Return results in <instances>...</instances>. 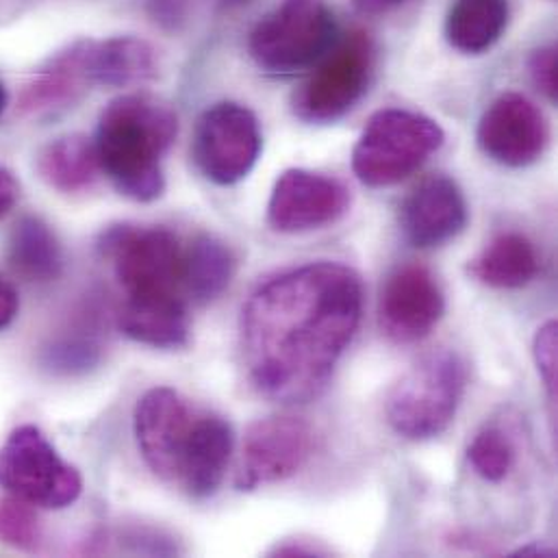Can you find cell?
Here are the masks:
<instances>
[{
	"label": "cell",
	"mask_w": 558,
	"mask_h": 558,
	"mask_svg": "<svg viewBox=\"0 0 558 558\" xmlns=\"http://www.w3.org/2000/svg\"><path fill=\"white\" fill-rule=\"evenodd\" d=\"M363 315L356 270L315 262L264 282L242 315L251 385L279 404L315 400L330 383Z\"/></svg>",
	"instance_id": "obj_1"
},
{
	"label": "cell",
	"mask_w": 558,
	"mask_h": 558,
	"mask_svg": "<svg viewBox=\"0 0 558 558\" xmlns=\"http://www.w3.org/2000/svg\"><path fill=\"white\" fill-rule=\"evenodd\" d=\"M135 439L146 465L194 500L211 498L233 457L231 424L194 407L170 387H155L135 407Z\"/></svg>",
	"instance_id": "obj_2"
},
{
	"label": "cell",
	"mask_w": 558,
	"mask_h": 558,
	"mask_svg": "<svg viewBox=\"0 0 558 558\" xmlns=\"http://www.w3.org/2000/svg\"><path fill=\"white\" fill-rule=\"evenodd\" d=\"M179 133L174 109L148 94L111 100L96 129V155L102 174L135 203H153L166 192L163 157Z\"/></svg>",
	"instance_id": "obj_3"
},
{
	"label": "cell",
	"mask_w": 558,
	"mask_h": 558,
	"mask_svg": "<svg viewBox=\"0 0 558 558\" xmlns=\"http://www.w3.org/2000/svg\"><path fill=\"white\" fill-rule=\"evenodd\" d=\"M465 389V359L450 348L433 350L404 372L387 393V424L409 441L435 439L454 422Z\"/></svg>",
	"instance_id": "obj_4"
},
{
	"label": "cell",
	"mask_w": 558,
	"mask_h": 558,
	"mask_svg": "<svg viewBox=\"0 0 558 558\" xmlns=\"http://www.w3.org/2000/svg\"><path fill=\"white\" fill-rule=\"evenodd\" d=\"M444 140L446 133L433 118L407 109H383L363 129L352 150V170L367 187H391L417 172Z\"/></svg>",
	"instance_id": "obj_5"
},
{
	"label": "cell",
	"mask_w": 558,
	"mask_h": 558,
	"mask_svg": "<svg viewBox=\"0 0 558 558\" xmlns=\"http://www.w3.org/2000/svg\"><path fill=\"white\" fill-rule=\"evenodd\" d=\"M100 255L111 262L126 298L185 295V246L161 227L118 225L100 244Z\"/></svg>",
	"instance_id": "obj_6"
},
{
	"label": "cell",
	"mask_w": 558,
	"mask_h": 558,
	"mask_svg": "<svg viewBox=\"0 0 558 558\" xmlns=\"http://www.w3.org/2000/svg\"><path fill=\"white\" fill-rule=\"evenodd\" d=\"M337 39V22L324 0H280L253 28L248 50L264 72L293 74L315 65Z\"/></svg>",
	"instance_id": "obj_7"
},
{
	"label": "cell",
	"mask_w": 558,
	"mask_h": 558,
	"mask_svg": "<svg viewBox=\"0 0 558 558\" xmlns=\"http://www.w3.org/2000/svg\"><path fill=\"white\" fill-rule=\"evenodd\" d=\"M0 487L31 507L59 511L81 498L83 478L39 428L20 426L0 448Z\"/></svg>",
	"instance_id": "obj_8"
},
{
	"label": "cell",
	"mask_w": 558,
	"mask_h": 558,
	"mask_svg": "<svg viewBox=\"0 0 558 558\" xmlns=\"http://www.w3.org/2000/svg\"><path fill=\"white\" fill-rule=\"evenodd\" d=\"M308 81L293 94V113L308 124H330L350 113L372 81V39L354 31L317 61Z\"/></svg>",
	"instance_id": "obj_9"
},
{
	"label": "cell",
	"mask_w": 558,
	"mask_h": 558,
	"mask_svg": "<svg viewBox=\"0 0 558 558\" xmlns=\"http://www.w3.org/2000/svg\"><path fill=\"white\" fill-rule=\"evenodd\" d=\"M262 148L259 120L240 102H218L196 122L192 155L203 177L216 185L244 181L255 170Z\"/></svg>",
	"instance_id": "obj_10"
},
{
	"label": "cell",
	"mask_w": 558,
	"mask_h": 558,
	"mask_svg": "<svg viewBox=\"0 0 558 558\" xmlns=\"http://www.w3.org/2000/svg\"><path fill=\"white\" fill-rule=\"evenodd\" d=\"M313 454V428L298 415H270L253 422L244 435L240 492H257L295 476Z\"/></svg>",
	"instance_id": "obj_11"
},
{
	"label": "cell",
	"mask_w": 558,
	"mask_h": 558,
	"mask_svg": "<svg viewBox=\"0 0 558 558\" xmlns=\"http://www.w3.org/2000/svg\"><path fill=\"white\" fill-rule=\"evenodd\" d=\"M348 209L350 192L341 181L304 168H291L280 174L272 190L268 225L282 235H300L335 225Z\"/></svg>",
	"instance_id": "obj_12"
},
{
	"label": "cell",
	"mask_w": 558,
	"mask_h": 558,
	"mask_svg": "<svg viewBox=\"0 0 558 558\" xmlns=\"http://www.w3.org/2000/svg\"><path fill=\"white\" fill-rule=\"evenodd\" d=\"M444 313L446 293L428 268L407 264L385 280L378 300V324L393 343L426 339Z\"/></svg>",
	"instance_id": "obj_13"
},
{
	"label": "cell",
	"mask_w": 558,
	"mask_h": 558,
	"mask_svg": "<svg viewBox=\"0 0 558 558\" xmlns=\"http://www.w3.org/2000/svg\"><path fill=\"white\" fill-rule=\"evenodd\" d=\"M476 140L492 161L520 170L542 159L550 129L533 100L522 94H505L483 113Z\"/></svg>",
	"instance_id": "obj_14"
},
{
	"label": "cell",
	"mask_w": 558,
	"mask_h": 558,
	"mask_svg": "<svg viewBox=\"0 0 558 558\" xmlns=\"http://www.w3.org/2000/svg\"><path fill=\"white\" fill-rule=\"evenodd\" d=\"M468 201L461 187L444 174L422 181L400 207V229L415 248H439L468 227Z\"/></svg>",
	"instance_id": "obj_15"
},
{
	"label": "cell",
	"mask_w": 558,
	"mask_h": 558,
	"mask_svg": "<svg viewBox=\"0 0 558 558\" xmlns=\"http://www.w3.org/2000/svg\"><path fill=\"white\" fill-rule=\"evenodd\" d=\"M120 328L142 345L159 350L187 348L192 339L187 300L181 295L126 298L120 308Z\"/></svg>",
	"instance_id": "obj_16"
},
{
	"label": "cell",
	"mask_w": 558,
	"mask_h": 558,
	"mask_svg": "<svg viewBox=\"0 0 558 558\" xmlns=\"http://www.w3.org/2000/svg\"><path fill=\"white\" fill-rule=\"evenodd\" d=\"M83 63L89 85L129 87L157 74L155 48L135 35L83 39Z\"/></svg>",
	"instance_id": "obj_17"
},
{
	"label": "cell",
	"mask_w": 558,
	"mask_h": 558,
	"mask_svg": "<svg viewBox=\"0 0 558 558\" xmlns=\"http://www.w3.org/2000/svg\"><path fill=\"white\" fill-rule=\"evenodd\" d=\"M89 89L83 63V39L54 54L20 94V107L31 116L59 113L81 100Z\"/></svg>",
	"instance_id": "obj_18"
},
{
	"label": "cell",
	"mask_w": 558,
	"mask_h": 558,
	"mask_svg": "<svg viewBox=\"0 0 558 558\" xmlns=\"http://www.w3.org/2000/svg\"><path fill=\"white\" fill-rule=\"evenodd\" d=\"M470 275L492 289H522L542 272L537 246L522 233H502L470 264Z\"/></svg>",
	"instance_id": "obj_19"
},
{
	"label": "cell",
	"mask_w": 558,
	"mask_h": 558,
	"mask_svg": "<svg viewBox=\"0 0 558 558\" xmlns=\"http://www.w3.org/2000/svg\"><path fill=\"white\" fill-rule=\"evenodd\" d=\"M41 181L63 194L89 190L102 174L94 140L85 135H63L41 148L37 157Z\"/></svg>",
	"instance_id": "obj_20"
},
{
	"label": "cell",
	"mask_w": 558,
	"mask_h": 558,
	"mask_svg": "<svg viewBox=\"0 0 558 558\" xmlns=\"http://www.w3.org/2000/svg\"><path fill=\"white\" fill-rule=\"evenodd\" d=\"M7 262L20 279L28 282H52L63 272V251L54 231L39 218H22L7 246Z\"/></svg>",
	"instance_id": "obj_21"
},
{
	"label": "cell",
	"mask_w": 558,
	"mask_h": 558,
	"mask_svg": "<svg viewBox=\"0 0 558 558\" xmlns=\"http://www.w3.org/2000/svg\"><path fill=\"white\" fill-rule=\"evenodd\" d=\"M509 15V0H454L446 17V39L463 54H481L505 35Z\"/></svg>",
	"instance_id": "obj_22"
},
{
	"label": "cell",
	"mask_w": 558,
	"mask_h": 558,
	"mask_svg": "<svg viewBox=\"0 0 558 558\" xmlns=\"http://www.w3.org/2000/svg\"><path fill=\"white\" fill-rule=\"evenodd\" d=\"M238 257L222 240L201 235L185 246V295L196 304L218 300L235 279Z\"/></svg>",
	"instance_id": "obj_23"
},
{
	"label": "cell",
	"mask_w": 558,
	"mask_h": 558,
	"mask_svg": "<svg viewBox=\"0 0 558 558\" xmlns=\"http://www.w3.org/2000/svg\"><path fill=\"white\" fill-rule=\"evenodd\" d=\"M468 461L485 483L498 485L515 465V446L502 428L487 426L468 446Z\"/></svg>",
	"instance_id": "obj_24"
},
{
	"label": "cell",
	"mask_w": 558,
	"mask_h": 558,
	"mask_svg": "<svg viewBox=\"0 0 558 558\" xmlns=\"http://www.w3.org/2000/svg\"><path fill=\"white\" fill-rule=\"evenodd\" d=\"M0 542L15 550L37 548L39 526L31 505L13 496L0 500Z\"/></svg>",
	"instance_id": "obj_25"
},
{
	"label": "cell",
	"mask_w": 558,
	"mask_h": 558,
	"mask_svg": "<svg viewBox=\"0 0 558 558\" xmlns=\"http://www.w3.org/2000/svg\"><path fill=\"white\" fill-rule=\"evenodd\" d=\"M533 356L537 363V372L550 393L557 396V356H558V326L555 319L546 322L533 341Z\"/></svg>",
	"instance_id": "obj_26"
},
{
	"label": "cell",
	"mask_w": 558,
	"mask_h": 558,
	"mask_svg": "<svg viewBox=\"0 0 558 558\" xmlns=\"http://www.w3.org/2000/svg\"><path fill=\"white\" fill-rule=\"evenodd\" d=\"M531 78L535 87L550 100H558V54L555 46H546L533 52L529 61Z\"/></svg>",
	"instance_id": "obj_27"
},
{
	"label": "cell",
	"mask_w": 558,
	"mask_h": 558,
	"mask_svg": "<svg viewBox=\"0 0 558 558\" xmlns=\"http://www.w3.org/2000/svg\"><path fill=\"white\" fill-rule=\"evenodd\" d=\"M270 557H326L328 550L315 542H306V539H284L282 544H277L270 553Z\"/></svg>",
	"instance_id": "obj_28"
},
{
	"label": "cell",
	"mask_w": 558,
	"mask_h": 558,
	"mask_svg": "<svg viewBox=\"0 0 558 558\" xmlns=\"http://www.w3.org/2000/svg\"><path fill=\"white\" fill-rule=\"evenodd\" d=\"M155 20L168 26H177L185 17V0H150Z\"/></svg>",
	"instance_id": "obj_29"
},
{
	"label": "cell",
	"mask_w": 558,
	"mask_h": 558,
	"mask_svg": "<svg viewBox=\"0 0 558 558\" xmlns=\"http://www.w3.org/2000/svg\"><path fill=\"white\" fill-rule=\"evenodd\" d=\"M17 196H20L17 181L9 170L0 168V220L15 207Z\"/></svg>",
	"instance_id": "obj_30"
},
{
	"label": "cell",
	"mask_w": 558,
	"mask_h": 558,
	"mask_svg": "<svg viewBox=\"0 0 558 558\" xmlns=\"http://www.w3.org/2000/svg\"><path fill=\"white\" fill-rule=\"evenodd\" d=\"M17 306H20V302H17L15 289L0 277V330L13 322Z\"/></svg>",
	"instance_id": "obj_31"
},
{
	"label": "cell",
	"mask_w": 558,
	"mask_h": 558,
	"mask_svg": "<svg viewBox=\"0 0 558 558\" xmlns=\"http://www.w3.org/2000/svg\"><path fill=\"white\" fill-rule=\"evenodd\" d=\"M352 2L363 13H385V11L402 4L404 0H352Z\"/></svg>",
	"instance_id": "obj_32"
},
{
	"label": "cell",
	"mask_w": 558,
	"mask_h": 558,
	"mask_svg": "<svg viewBox=\"0 0 558 558\" xmlns=\"http://www.w3.org/2000/svg\"><path fill=\"white\" fill-rule=\"evenodd\" d=\"M511 557H513V558H522V557L553 558V557H557V553H555V548H550V546H542V544H531V546H524V548H518V550H515V553H511Z\"/></svg>",
	"instance_id": "obj_33"
},
{
	"label": "cell",
	"mask_w": 558,
	"mask_h": 558,
	"mask_svg": "<svg viewBox=\"0 0 558 558\" xmlns=\"http://www.w3.org/2000/svg\"><path fill=\"white\" fill-rule=\"evenodd\" d=\"M4 107H7V89H4V85L0 83V116H2Z\"/></svg>",
	"instance_id": "obj_34"
},
{
	"label": "cell",
	"mask_w": 558,
	"mask_h": 558,
	"mask_svg": "<svg viewBox=\"0 0 558 558\" xmlns=\"http://www.w3.org/2000/svg\"><path fill=\"white\" fill-rule=\"evenodd\" d=\"M251 0H222V4L227 7H242V4H248Z\"/></svg>",
	"instance_id": "obj_35"
}]
</instances>
